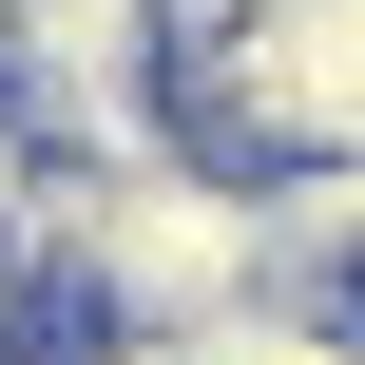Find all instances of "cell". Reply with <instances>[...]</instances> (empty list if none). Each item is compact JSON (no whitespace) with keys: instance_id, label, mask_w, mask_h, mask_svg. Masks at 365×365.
Instances as JSON below:
<instances>
[{"instance_id":"cell-1","label":"cell","mask_w":365,"mask_h":365,"mask_svg":"<svg viewBox=\"0 0 365 365\" xmlns=\"http://www.w3.org/2000/svg\"><path fill=\"white\" fill-rule=\"evenodd\" d=\"M77 289H96V327H231V308H250V173H212V154L96 173Z\"/></svg>"},{"instance_id":"cell-2","label":"cell","mask_w":365,"mask_h":365,"mask_svg":"<svg viewBox=\"0 0 365 365\" xmlns=\"http://www.w3.org/2000/svg\"><path fill=\"white\" fill-rule=\"evenodd\" d=\"M77 58H154L135 0H0V77H77Z\"/></svg>"},{"instance_id":"cell-3","label":"cell","mask_w":365,"mask_h":365,"mask_svg":"<svg viewBox=\"0 0 365 365\" xmlns=\"http://www.w3.org/2000/svg\"><path fill=\"white\" fill-rule=\"evenodd\" d=\"M327 327H346V346H365V269H346V308H327Z\"/></svg>"}]
</instances>
